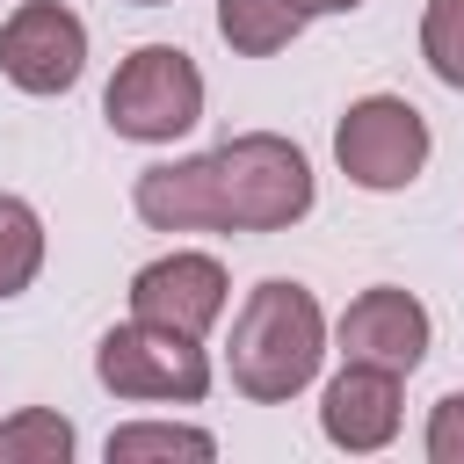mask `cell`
<instances>
[{"instance_id": "6da1fadb", "label": "cell", "mask_w": 464, "mask_h": 464, "mask_svg": "<svg viewBox=\"0 0 464 464\" xmlns=\"http://www.w3.org/2000/svg\"><path fill=\"white\" fill-rule=\"evenodd\" d=\"M326 362V312L304 283L268 276L246 290V304L232 312V341H225V370L232 392H246L254 406H283L297 399Z\"/></svg>"}, {"instance_id": "7a4b0ae2", "label": "cell", "mask_w": 464, "mask_h": 464, "mask_svg": "<svg viewBox=\"0 0 464 464\" xmlns=\"http://www.w3.org/2000/svg\"><path fill=\"white\" fill-rule=\"evenodd\" d=\"M210 232H290L312 210V160L276 130H239L203 152Z\"/></svg>"}, {"instance_id": "3957f363", "label": "cell", "mask_w": 464, "mask_h": 464, "mask_svg": "<svg viewBox=\"0 0 464 464\" xmlns=\"http://www.w3.org/2000/svg\"><path fill=\"white\" fill-rule=\"evenodd\" d=\"M102 116L130 145H174L181 130L203 123V72H196V58L181 44H138L116 65V80H109Z\"/></svg>"}, {"instance_id": "277c9868", "label": "cell", "mask_w": 464, "mask_h": 464, "mask_svg": "<svg viewBox=\"0 0 464 464\" xmlns=\"http://www.w3.org/2000/svg\"><path fill=\"white\" fill-rule=\"evenodd\" d=\"M94 377L102 392L116 399H138V406H196L210 392V355L196 334H174V326H152V319H123L102 334L94 348Z\"/></svg>"}, {"instance_id": "5b68a950", "label": "cell", "mask_w": 464, "mask_h": 464, "mask_svg": "<svg viewBox=\"0 0 464 464\" xmlns=\"http://www.w3.org/2000/svg\"><path fill=\"white\" fill-rule=\"evenodd\" d=\"M334 160L355 188L370 196H392V188H413L420 167H428V116L406 102V94H362L348 102V116L334 123Z\"/></svg>"}, {"instance_id": "8992f818", "label": "cell", "mask_w": 464, "mask_h": 464, "mask_svg": "<svg viewBox=\"0 0 464 464\" xmlns=\"http://www.w3.org/2000/svg\"><path fill=\"white\" fill-rule=\"evenodd\" d=\"M0 72L22 94H65L87 72V22L65 0H22L0 22Z\"/></svg>"}, {"instance_id": "52a82bcc", "label": "cell", "mask_w": 464, "mask_h": 464, "mask_svg": "<svg viewBox=\"0 0 464 464\" xmlns=\"http://www.w3.org/2000/svg\"><path fill=\"white\" fill-rule=\"evenodd\" d=\"M232 304V283H225V261L218 254H160L130 276V319H152V326H174V334H210Z\"/></svg>"}, {"instance_id": "ba28073f", "label": "cell", "mask_w": 464, "mask_h": 464, "mask_svg": "<svg viewBox=\"0 0 464 464\" xmlns=\"http://www.w3.org/2000/svg\"><path fill=\"white\" fill-rule=\"evenodd\" d=\"M428 334H435V326H428V304H420L413 290H399V283H370V290L341 312V326H334L341 362H377V370H399V377L420 370Z\"/></svg>"}, {"instance_id": "9c48e42d", "label": "cell", "mask_w": 464, "mask_h": 464, "mask_svg": "<svg viewBox=\"0 0 464 464\" xmlns=\"http://www.w3.org/2000/svg\"><path fill=\"white\" fill-rule=\"evenodd\" d=\"M319 435L348 457H370L399 435V370L377 362H341L334 384L319 392Z\"/></svg>"}, {"instance_id": "30bf717a", "label": "cell", "mask_w": 464, "mask_h": 464, "mask_svg": "<svg viewBox=\"0 0 464 464\" xmlns=\"http://www.w3.org/2000/svg\"><path fill=\"white\" fill-rule=\"evenodd\" d=\"M138 218L152 232H210V188H203V152L196 160H160L130 188Z\"/></svg>"}, {"instance_id": "8fae6325", "label": "cell", "mask_w": 464, "mask_h": 464, "mask_svg": "<svg viewBox=\"0 0 464 464\" xmlns=\"http://www.w3.org/2000/svg\"><path fill=\"white\" fill-rule=\"evenodd\" d=\"M304 0H218V36L239 51V58H276L297 44L304 29Z\"/></svg>"}, {"instance_id": "7c38bea8", "label": "cell", "mask_w": 464, "mask_h": 464, "mask_svg": "<svg viewBox=\"0 0 464 464\" xmlns=\"http://www.w3.org/2000/svg\"><path fill=\"white\" fill-rule=\"evenodd\" d=\"M72 450H80V435L51 406H22L0 420V464H65Z\"/></svg>"}, {"instance_id": "4fadbf2b", "label": "cell", "mask_w": 464, "mask_h": 464, "mask_svg": "<svg viewBox=\"0 0 464 464\" xmlns=\"http://www.w3.org/2000/svg\"><path fill=\"white\" fill-rule=\"evenodd\" d=\"M44 268V218L22 196H0V297H22Z\"/></svg>"}, {"instance_id": "5bb4252c", "label": "cell", "mask_w": 464, "mask_h": 464, "mask_svg": "<svg viewBox=\"0 0 464 464\" xmlns=\"http://www.w3.org/2000/svg\"><path fill=\"white\" fill-rule=\"evenodd\" d=\"M109 464H138V457H218V435L210 428H181V420H130V428H116L109 442Z\"/></svg>"}, {"instance_id": "9a60e30c", "label": "cell", "mask_w": 464, "mask_h": 464, "mask_svg": "<svg viewBox=\"0 0 464 464\" xmlns=\"http://www.w3.org/2000/svg\"><path fill=\"white\" fill-rule=\"evenodd\" d=\"M420 58L442 87L464 94V0H428L420 14Z\"/></svg>"}, {"instance_id": "2e32d148", "label": "cell", "mask_w": 464, "mask_h": 464, "mask_svg": "<svg viewBox=\"0 0 464 464\" xmlns=\"http://www.w3.org/2000/svg\"><path fill=\"white\" fill-rule=\"evenodd\" d=\"M420 450H428V464H464V392H442L435 399Z\"/></svg>"}, {"instance_id": "e0dca14e", "label": "cell", "mask_w": 464, "mask_h": 464, "mask_svg": "<svg viewBox=\"0 0 464 464\" xmlns=\"http://www.w3.org/2000/svg\"><path fill=\"white\" fill-rule=\"evenodd\" d=\"M348 7H362V0H304V14H348Z\"/></svg>"}, {"instance_id": "ac0fdd59", "label": "cell", "mask_w": 464, "mask_h": 464, "mask_svg": "<svg viewBox=\"0 0 464 464\" xmlns=\"http://www.w3.org/2000/svg\"><path fill=\"white\" fill-rule=\"evenodd\" d=\"M130 7H167V0H130Z\"/></svg>"}]
</instances>
